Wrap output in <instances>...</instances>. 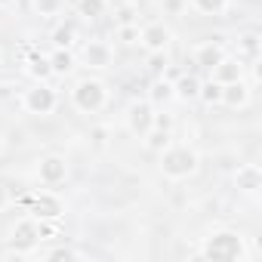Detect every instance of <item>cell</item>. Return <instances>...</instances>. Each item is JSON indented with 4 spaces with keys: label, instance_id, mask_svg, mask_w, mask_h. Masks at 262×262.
<instances>
[{
    "label": "cell",
    "instance_id": "cell-1",
    "mask_svg": "<svg viewBox=\"0 0 262 262\" xmlns=\"http://www.w3.org/2000/svg\"><path fill=\"white\" fill-rule=\"evenodd\" d=\"M201 259H213V262H241L247 259V237L237 228H213L207 237H201L198 247Z\"/></svg>",
    "mask_w": 262,
    "mask_h": 262
},
{
    "label": "cell",
    "instance_id": "cell-2",
    "mask_svg": "<svg viewBox=\"0 0 262 262\" xmlns=\"http://www.w3.org/2000/svg\"><path fill=\"white\" fill-rule=\"evenodd\" d=\"M158 170L164 179L170 182H182V179H191L198 170H201V155L191 148V145H167L164 151H158Z\"/></svg>",
    "mask_w": 262,
    "mask_h": 262
},
{
    "label": "cell",
    "instance_id": "cell-3",
    "mask_svg": "<svg viewBox=\"0 0 262 262\" xmlns=\"http://www.w3.org/2000/svg\"><path fill=\"white\" fill-rule=\"evenodd\" d=\"M105 105H108V83L105 80L90 77V74L74 80V86H71V108L74 111L90 117V114H99Z\"/></svg>",
    "mask_w": 262,
    "mask_h": 262
},
{
    "label": "cell",
    "instance_id": "cell-4",
    "mask_svg": "<svg viewBox=\"0 0 262 262\" xmlns=\"http://www.w3.org/2000/svg\"><path fill=\"white\" fill-rule=\"evenodd\" d=\"M59 105V93L47 83V80H34L25 93H22V111L28 114H37V117H47L53 114Z\"/></svg>",
    "mask_w": 262,
    "mask_h": 262
},
{
    "label": "cell",
    "instance_id": "cell-5",
    "mask_svg": "<svg viewBox=\"0 0 262 262\" xmlns=\"http://www.w3.org/2000/svg\"><path fill=\"white\" fill-rule=\"evenodd\" d=\"M77 62L90 71H108L114 65V47L102 37H93V40H83L80 50H77Z\"/></svg>",
    "mask_w": 262,
    "mask_h": 262
},
{
    "label": "cell",
    "instance_id": "cell-6",
    "mask_svg": "<svg viewBox=\"0 0 262 262\" xmlns=\"http://www.w3.org/2000/svg\"><path fill=\"white\" fill-rule=\"evenodd\" d=\"M68 173H71V167H68V161H65L62 155H43V158L37 161V167H34L37 182L47 185V188L65 185V182H68Z\"/></svg>",
    "mask_w": 262,
    "mask_h": 262
},
{
    "label": "cell",
    "instance_id": "cell-7",
    "mask_svg": "<svg viewBox=\"0 0 262 262\" xmlns=\"http://www.w3.org/2000/svg\"><path fill=\"white\" fill-rule=\"evenodd\" d=\"M155 105L148 102V99H133L126 105V114H123V123H126V129L133 133L136 139H142L148 129H151V123H155Z\"/></svg>",
    "mask_w": 262,
    "mask_h": 262
},
{
    "label": "cell",
    "instance_id": "cell-8",
    "mask_svg": "<svg viewBox=\"0 0 262 262\" xmlns=\"http://www.w3.org/2000/svg\"><path fill=\"white\" fill-rule=\"evenodd\" d=\"M170 43H173V28L167 22L158 19V22H145L139 28V47L145 53H167Z\"/></svg>",
    "mask_w": 262,
    "mask_h": 262
},
{
    "label": "cell",
    "instance_id": "cell-9",
    "mask_svg": "<svg viewBox=\"0 0 262 262\" xmlns=\"http://www.w3.org/2000/svg\"><path fill=\"white\" fill-rule=\"evenodd\" d=\"M7 244H10V250H13V253H31V250L40 244V234H37V219H34V216L19 219V222L10 228Z\"/></svg>",
    "mask_w": 262,
    "mask_h": 262
},
{
    "label": "cell",
    "instance_id": "cell-10",
    "mask_svg": "<svg viewBox=\"0 0 262 262\" xmlns=\"http://www.w3.org/2000/svg\"><path fill=\"white\" fill-rule=\"evenodd\" d=\"M34 219H62V213H65V204H62V198L53 191V188H47V191H37V194H31V210H28Z\"/></svg>",
    "mask_w": 262,
    "mask_h": 262
},
{
    "label": "cell",
    "instance_id": "cell-11",
    "mask_svg": "<svg viewBox=\"0 0 262 262\" xmlns=\"http://www.w3.org/2000/svg\"><path fill=\"white\" fill-rule=\"evenodd\" d=\"M247 77V62L244 59H237V56H222L219 59V65H213L210 68V80H216V83H234V80H244Z\"/></svg>",
    "mask_w": 262,
    "mask_h": 262
},
{
    "label": "cell",
    "instance_id": "cell-12",
    "mask_svg": "<svg viewBox=\"0 0 262 262\" xmlns=\"http://www.w3.org/2000/svg\"><path fill=\"white\" fill-rule=\"evenodd\" d=\"M234 188L247 198H256L262 188V167L259 164H241L234 173Z\"/></svg>",
    "mask_w": 262,
    "mask_h": 262
},
{
    "label": "cell",
    "instance_id": "cell-13",
    "mask_svg": "<svg viewBox=\"0 0 262 262\" xmlns=\"http://www.w3.org/2000/svg\"><path fill=\"white\" fill-rule=\"evenodd\" d=\"M225 53H228L225 43H222L219 37H210V40H204V43L194 47V65L204 68V71H210L213 65H219V59H222Z\"/></svg>",
    "mask_w": 262,
    "mask_h": 262
},
{
    "label": "cell",
    "instance_id": "cell-14",
    "mask_svg": "<svg viewBox=\"0 0 262 262\" xmlns=\"http://www.w3.org/2000/svg\"><path fill=\"white\" fill-rule=\"evenodd\" d=\"M250 99H253L250 83H247V80H234V83H225V86H222V102H219V105L241 111V108L250 105Z\"/></svg>",
    "mask_w": 262,
    "mask_h": 262
},
{
    "label": "cell",
    "instance_id": "cell-15",
    "mask_svg": "<svg viewBox=\"0 0 262 262\" xmlns=\"http://www.w3.org/2000/svg\"><path fill=\"white\" fill-rule=\"evenodd\" d=\"M198 93H201V77L198 74H179L173 80V96L179 102H198Z\"/></svg>",
    "mask_w": 262,
    "mask_h": 262
},
{
    "label": "cell",
    "instance_id": "cell-16",
    "mask_svg": "<svg viewBox=\"0 0 262 262\" xmlns=\"http://www.w3.org/2000/svg\"><path fill=\"white\" fill-rule=\"evenodd\" d=\"M47 59H50V68H53V77H68L77 68V56L71 50H53Z\"/></svg>",
    "mask_w": 262,
    "mask_h": 262
},
{
    "label": "cell",
    "instance_id": "cell-17",
    "mask_svg": "<svg viewBox=\"0 0 262 262\" xmlns=\"http://www.w3.org/2000/svg\"><path fill=\"white\" fill-rule=\"evenodd\" d=\"M259 53H262V37H259L256 31H244V34L237 37V59H244V62H256Z\"/></svg>",
    "mask_w": 262,
    "mask_h": 262
},
{
    "label": "cell",
    "instance_id": "cell-18",
    "mask_svg": "<svg viewBox=\"0 0 262 262\" xmlns=\"http://www.w3.org/2000/svg\"><path fill=\"white\" fill-rule=\"evenodd\" d=\"M50 40H53V50H71V47L77 43V28H74V22H59V25L53 28V34H50Z\"/></svg>",
    "mask_w": 262,
    "mask_h": 262
},
{
    "label": "cell",
    "instance_id": "cell-19",
    "mask_svg": "<svg viewBox=\"0 0 262 262\" xmlns=\"http://www.w3.org/2000/svg\"><path fill=\"white\" fill-rule=\"evenodd\" d=\"M176 96H173V80H167V77H158L155 83H151V90H148V102L155 105V108H164V105H170Z\"/></svg>",
    "mask_w": 262,
    "mask_h": 262
},
{
    "label": "cell",
    "instance_id": "cell-20",
    "mask_svg": "<svg viewBox=\"0 0 262 262\" xmlns=\"http://www.w3.org/2000/svg\"><path fill=\"white\" fill-rule=\"evenodd\" d=\"M25 74H28L31 80H50V77H53L50 59H47V56H40V53L28 56V59H25Z\"/></svg>",
    "mask_w": 262,
    "mask_h": 262
},
{
    "label": "cell",
    "instance_id": "cell-21",
    "mask_svg": "<svg viewBox=\"0 0 262 262\" xmlns=\"http://www.w3.org/2000/svg\"><path fill=\"white\" fill-rule=\"evenodd\" d=\"M74 10H77V16H80V19L96 22V19H102V16L108 13V0H77Z\"/></svg>",
    "mask_w": 262,
    "mask_h": 262
},
{
    "label": "cell",
    "instance_id": "cell-22",
    "mask_svg": "<svg viewBox=\"0 0 262 262\" xmlns=\"http://www.w3.org/2000/svg\"><path fill=\"white\" fill-rule=\"evenodd\" d=\"M173 142V133H170V129H158V126H151L148 129V133L142 136V145L151 151V155H158V151H164L167 145Z\"/></svg>",
    "mask_w": 262,
    "mask_h": 262
},
{
    "label": "cell",
    "instance_id": "cell-23",
    "mask_svg": "<svg viewBox=\"0 0 262 262\" xmlns=\"http://www.w3.org/2000/svg\"><path fill=\"white\" fill-rule=\"evenodd\" d=\"M31 10H34V16H40V19H56V16H62V10H65V0H31Z\"/></svg>",
    "mask_w": 262,
    "mask_h": 262
},
{
    "label": "cell",
    "instance_id": "cell-24",
    "mask_svg": "<svg viewBox=\"0 0 262 262\" xmlns=\"http://www.w3.org/2000/svg\"><path fill=\"white\" fill-rule=\"evenodd\" d=\"M188 7L201 16H222L228 10V0H188Z\"/></svg>",
    "mask_w": 262,
    "mask_h": 262
},
{
    "label": "cell",
    "instance_id": "cell-25",
    "mask_svg": "<svg viewBox=\"0 0 262 262\" xmlns=\"http://www.w3.org/2000/svg\"><path fill=\"white\" fill-rule=\"evenodd\" d=\"M198 102H204V105H219L222 102V83H216V80H201V93H198Z\"/></svg>",
    "mask_w": 262,
    "mask_h": 262
},
{
    "label": "cell",
    "instance_id": "cell-26",
    "mask_svg": "<svg viewBox=\"0 0 262 262\" xmlns=\"http://www.w3.org/2000/svg\"><path fill=\"white\" fill-rule=\"evenodd\" d=\"M40 259H86V253L77 250V247H65V244H59V247L40 253Z\"/></svg>",
    "mask_w": 262,
    "mask_h": 262
},
{
    "label": "cell",
    "instance_id": "cell-27",
    "mask_svg": "<svg viewBox=\"0 0 262 262\" xmlns=\"http://www.w3.org/2000/svg\"><path fill=\"white\" fill-rule=\"evenodd\" d=\"M117 40H120L123 47H136V43H139V22L117 25Z\"/></svg>",
    "mask_w": 262,
    "mask_h": 262
},
{
    "label": "cell",
    "instance_id": "cell-28",
    "mask_svg": "<svg viewBox=\"0 0 262 262\" xmlns=\"http://www.w3.org/2000/svg\"><path fill=\"white\" fill-rule=\"evenodd\" d=\"M185 10H188V0H161V13L164 16L179 19V16H185Z\"/></svg>",
    "mask_w": 262,
    "mask_h": 262
},
{
    "label": "cell",
    "instance_id": "cell-29",
    "mask_svg": "<svg viewBox=\"0 0 262 262\" xmlns=\"http://www.w3.org/2000/svg\"><path fill=\"white\" fill-rule=\"evenodd\" d=\"M148 65H151V71L158 77H164V71H167V53H148Z\"/></svg>",
    "mask_w": 262,
    "mask_h": 262
},
{
    "label": "cell",
    "instance_id": "cell-30",
    "mask_svg": "<svg viewBox=\"0 0 262 262\" xmlns=\"http://www.w3.org/2000/svg\"><path fill=\"white\" fill-rule=\"evenodd\" d=\"M151 126H158V129H170L173 133V114H167V111H155V123Z\"/></svg>",
    "mask_w": 262,
    "mask_h": 262
},
{
    "label": "cell",
    "instance_id": "cell-31",
    "mask_svg": "<svg viewBox=\"0 0 262 262\" xmlns=\"http://www.w3.org/2000/svg\"><path fill=\"white\" fill-rule=\"evenodd\" d=\"M93 142H96V145H105V142H108V129H105V126H96V129H93Z\"/></svg>",
    "mask_w": 262,
    "mask_h": 262
},
{
    "label": "cell",
    "instance_id": "cell-32",
    "mask_svg": "<svg viewBox=\"0 0 262 262\" xmlns=\"http://www.w3.org/2000/svg\"><path fill=\"white\" fill-rule=\"evenodd\" d=\"M10 204V191H7V185H0V210H4Z\"/></svg>",
    "mask_w": 262,
    "mask_h": 262
},
{
    "label": "cell",
    "instance_id": "cell-33",
    "mask_svg": "<svg viewBox=\"0 0 262 262\" xmlns=\"http://www.w3.org/2000/svg\"><path fill=\"white\" fill-rule=\"evenodd\" d=\"M10 7H16V0H0V10H10Z\"/></svg>",
    "mask_w": 262,
    "mask_h": 262
},
{
    "label": "cell",
    "instance_id": "cell-34",
    "mask_svg": "<svg viewBox=\"0 0 262 262\" xmlns=\"http://www.w3.org/2000/svg\"><path fill=\"white\" fill-rule=\"evenodd\" d=\"M4 151H7V142H4V136H0V158H4Z\"/></svg>",
    "mask_w": 262,
    "mask_h": 262
},
{
    "label": "cell",
    "instance_id": "cell-35",
    "mask_svg": "<svg viewBox=\"0 0 262 262\" xmlns=\"http://www.w3.org/2000/svg\"><path fill=\"white\" fill-rule=\"evenodd\" d=\"M0 65H4V50H0Z\"/></svg>",
    "mask_w": 262,
    "mask_h": 262
}]
</instances>
